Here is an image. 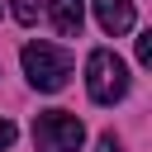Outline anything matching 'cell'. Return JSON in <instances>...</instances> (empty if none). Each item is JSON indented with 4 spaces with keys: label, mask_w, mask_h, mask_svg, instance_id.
<instances>
[{
    "label": "cell",
    "mask_w": 152,
    "mask_h": 152,
    "mask_svg": "<svg viewBox=\"0 0 152 152\" xmlns=\"http://www.w3.org/2000/svg\"><path fill=\"white\" fill-rule=\"evenodd\" d=\"M19 62H24L28 86H33V90H43V95L62 90V86H66V76H71V52H66V48H57V43H24Z\"/></svg>",
    "instance_id": "cell-1"
},
{
    "label": "cell",
    "mask_w": 152,
    "mask_h": 152,
    "mask_svg": "<svg viewBox=\"0 0 152 152\" xmlns=\"http://www.w3.org/2000/svg\"><path fill=\"white\" fill-rule=\"evenodd\" d=\"M86 86H90L95 104H119L128 95V66H124V57L109 52V48H95L86 57Z\"/></svg>",
    "instance_id": "cell-2"
},
{
    "label": "cell",
    "mask_w": 152,
    "mask_h": 152,
    "mask_svg": "<svg viewBox=\"0 0 152 152\" xmlns=\"http://www.w3.org/2000/svg\"><path fill=\"white\" fill-rule=\"evenodd\" d=\"M33 142H38V152H76L86 142V124L66 109H48L33 119Z\"/></svg>",
    "instance_id": "cell-3"
},
{
    "label": "cell",
    "mask_w": 152,
    "mask_h": 152,
    "mask_svg": "<svg viewBox=\"0 0 152 152\" xmlns=\"http://www.w3.org/2000/svg\"><path fill=\"white\" fill-rule=\"evenodd\" d=\"M95 5V19H100V28L104 33H114V38H124L133 24H138V14H133V0H90Z\"/></svg>",
    "instance_id": "cell-4"
},
{
    "label": "cell",
    "mask_w": 152,
    "mask_h": 152,
    "mask_svg": "<svg viewBox=\"0 0 152 152\" xmlns=\"http://www.w3.org/2000/svg\"><path fill=\"white\" fill-rule=\"evenodd\" d=\"M48 14H52V28L62 38H76L86 24V0H48Z\"/></svg>",
    "instance_id": "cell-5"
},
{
    "label": "cell",
    "mask_w": 152,
    "mask_h": 152,
    "mask_svg": "<svg viewBox=\"0 0 152 152\" xmlns=\"http://www.w3.org/2000/svg\"><path fill=\"white\" fill-rule=\"evenodd\" d=\"M10 10L19 24H38V0H10Z\"/></svg>",
    "instance_id": "cell-6"
},
{
    "label": "cell",
    "mask_w": 152,
    "mask_h": 152,
    "mask_svg": "<svg viewBox=\"0 0 152 152\" xmlns=\"http://www.w3.org/2000/svg\"><path fill=\"white\" fill-rule=\"evenodd\" d=\"M14 138H19V128H14V124L0 114V152H5V147H14Z\"/></svg>",
    "instance_id": "cell-7"
},
{
    "label": "cell",
    "mask_w": 152,
    "mask_h": 152,
    "mask_svg": "<svg viewBox=\"0 0 152 152\" xmlns=\"http://www.w3.org/2000/svg\"><path fill=\"white\" fill-rule=\"evenodd\" d=\"M138 62H142V66L152 62V33H142V38H138Z\"/></svg>",
    "instance_id": "cell-8"
},
{
    "label": "cell",
    "mask_w": 152,
    "mask_h": 152,
    "mask_svg": "<svg viewBox=\"0 0 152 152\" xmlns=\"http://www.w3.org/2000/svg\"><path fill=\"white\" fill-rule=\"evenodd\" d=\"M95 152H124V142H119V138H114V133H104V138H100V142H95Z\"/></svg>",
    "instance_id": "cell-9"
}]
</instances>
